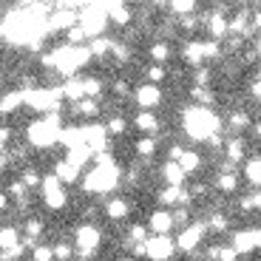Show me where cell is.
<instances>
[{
  "label": "cell",
  "instance_id": "1",
  "mask_svg": "<svg viewBox=\"0 0 261 261\" xmlns=\"http://www.w3.org/2000/svg\"><path fill=\"white\" fill-rule=\"evenodd\" d=\"M222 122L210 111L207 105H193L185 111V130H188L190 139H199V142H207L213 134H219Z\"/></svg>",
  "mask_w": 261,
  "mask_h": 261
},
{
  "label": "cell",
  "instance_id": "2",
  "mask_svg": "<svg viewBox=\"0 0 261 261\" xmlns=\"http://www.w3.org/2000/svg\"><path fill=\"white\" fill-rule=\"evenodd\" d=\"M74 244H77V255L91 258V255H97L99 247H102V233H99V227L94 222H85V224H80L77 233H74Z\"/></svg>",
  "mask_w": 261,
  "mask_h": 261
},
{
  "label": "cell",
  "instance_id": "3",
  "mask_svg": "<svg viewBox=\"0 0 261 261\" xmlns=\"http://www.w3.org/2000/svg\"><path fill=\"white\" fill-rule=\"evenodd\" d=\"M204 233H207V222H190L185 227H179L176 233L179 253H196V247L204 242Z\"/></svg>",
  "mask_w": 261,
  "mask_h": 261
},
{
  "label": "cell",
  "instance_id": "4",
  "mask_svg": "<svg viewBox=\"0 0 261 261\" xmlns=\"http://www.w3.org/2000/svg\"><path fill=\"white\" fill-rule=\"evenodd\" d=\"M43 199H46V204L51 210H63L65 204H68V193H65V182L57 176V173H51V176L43 179Z\"/></svg>",
  "mask_w": 261,
  "mask_h": 261
},
{
  "label": "cell",
  "instance_id": "5",
  "mask_svg": "<svg viewBox=\"0 0 261 261\" xmlns=\"http://www.w3.org/2000/svg\"><path fill=\"white\" fill-rule=\"evenodd\" d=\"M102 213H105V219H108V222H114V224H122V222H128V219H130V202H128V199H122V196H114V199H105V204H102Z\"/></svg>",
  "mask_w": 261,
  "mask_h": 261
},
{
  "label": "cell",
  "instance_id": "6",
  "mask_svg": "<svg viewBox=\"0 0 261 261\" xmlns=\"http://www.w3.org/2000/svg\"><path fill=\"white\" fill-rule=\"evenodd\" d=\"M176 242L170 239V233H153V239H148V255L150 258H170L176 253Z\"/></svg>",
  "mask_w": 261,
  "mask_h": 261
},
{
  "label": "cell",
  "instance_id": "7",
  "mask_svg": "<svg viewBox=\"0 0 261 261\" xmlns=\"http://www.w3.org/2000/svg\"><path fill=\"white\" fill-rule=\"evenodd\" d=\"M134 99H137L139 108H150V111H153V108L162 102V88H159L156 83H145V85H139V88H137Z\"/></svg>",
  "mask_w": 261,
  "mask_h": 261
},
{
  "label": "cell",
  "instance_id": "8",
  "mask_svg": "<svg viewBox=\"0 0 261 261\" xmlns=\"http://www.w3.org/2000/svg\"><path fill=\"white\" fill-rule=\"evenodd\" d=\"M148 227H150V233H170V230H176L173 210H170V207L153 210V213H150V219H148Z\"/></svg>",
  "mask_w": 261,
  "mask_h": 261
},
{
  "label": "cell",
  "instance_id": "9",
  "mask_svg": "<svg viewBox=\"0 0 261 261\" xmlns=\"http://www.w3.org/2000/svg\"><path fill=\"white\" fill-rule=\"evenodd\" d=\"M80 26L88 32V37H97V34H102L105 29V20H102V12L94 6H88L85 12H80Z\"/></svg>",
  "mask_w": 261,
  "mask_h": 261
},
{
  "label": "cell",
  "instance_id": "10",
  "mask_svg": "<svg viewBox=\"0 0 261 261\" xmlns=\"http://www.w3.org/2000/svg\"><path fill=\"white\" fill-rule=\"evenodd\" d=\"M71 114L80 119H85V122H91V119H97L99 114H102V108H99L97 97H83V99H74Z\"/></svg>",
  "mask_w": 261,
  "mask_h": 261
},
{
  "label": "cell",
  "instance_id": "11",
  "mask_svg": "<svg viewBox=\"0 0 261 261\" xmlns=\"http://www.w3.org/2000/svg\"><path fill=\"white\" fill-rule=\"evenodd\" d=\"M224 159H227L230 165H244V156H247V145H244V139L236 134V137H230L227 142H224Z\"/></svg>",
  "mask_w": 261,
  "mask_h": 261
},
{
  "label": "cell",
  "instance_id": "12",
  "mask_svg": "<svg viewBox=\"0 0 261 261\" xmlns=\"http://www.w3.org/2000/svg\"><path fill=\"white\" fill-rule=\"evenodd\" d=\"M182 60L188 65H204L207 63V57H204V43L202 40H188V43H185L182 46Z\"/></svg>",
  "mask_w": 261,
  "mask_h": 261
},
{
  "label": "cell",
  "instance_id": "13",
  "mask_svg": "<svg viewBox=\"0 0 261 261\" xmlns=\"http://www.w3.org/2000/svg\"><path fill=\"white\" fill-rule=\"evenodd\" d=\"M80 23V14L74 12V9H60V12H54L51 17H48V29L51 32H60V29H71V26H77Z\"/></svg>",
  "mask_w": 261,
  "mask_h": 261
},
{
  "label": "cell",
  "instance_id": "14",
  "mask_svg": "<svg viewBox=\"0 0 261 261\" xmlns=\"http://www.w3.org/2000/svg\"><path fill=\"white\" fill-rule=\"evenodd\" d=\"M236 165H224V170H219V176H216V190H219V193H236V190H239V176H236Z\"/></svg>",
  "mask_w": 261,
  "mask_h": 261
},
{
  "label": "cell",
  "instance_id": "15",
  "mask_svg": "<svg viewBox=\"0 0 261 261\" xmlns=\"http://www.w3.org/2000/svg\"><path fill=\"white\" fill-rule=\"evenodd\" d=\"M162 179H165V185H179V188H185L188 170L182 168V162H176V159H168V162L162 165Z\"/></svg>",
  "mask_w": 261,
  "mask_h": 261
},
{
  "label": "cell",
  "instance_id": "16",
  "mask_svg": "<svg viewBox=\"0 0 261 261\" xmlns=\"http://www.w3.org/2000/svg\"><path fill=\"white\" fill-rule=\"evenodd\" d=\"M204 26H207V34L213 40H222V37H227V34H230V20L224 17L222 12H213L207 20H204Z\"/></svg>",
  "mask_w": 261,
  "mask_h": 261
},
{
  "label": "cell",
  "instance_id": "17",
  "mask_svg": "<svg viewBox=\"0 0 261 261\" xmlns=\"http://www.w3.org/2000/svg\"><path fill=\"white\" fill-rule=\"evenodd\" d=\"M134 128H137L139 134H156V130H159L156 114L150 111V108H139L137 117H134Z\"/></svg>",
  "mask_w": 261,
  "mask_h": 261
},
{
  "label": "cell",
  "instance_id": "18",
  "mask_svg": "<svg viewBox=\"0 0 261 261\" xmlns=\"http://www.w3.org/2000/svg\"><path fill=\"white\" fill-rule=\"evenodd\" d=\"M134 150H137L139 159H153L156 156V150H159L156 134H142V137L137 139V145H134Z\"/></svg>",
  "mask_w": 261,
  "mask_h": 261
},
{
  "label": "cell",
  "instance_id": "19",
  "mask_svg": "<svg viewBox=\"0 0 261 261\" xmlns=\"http://www.w3.org/2000/svg\"><path fill=\"white\" fill-rule=\"evenodd\" d=\"M54 173H57V176L63 179L65 185L80 182V165L71 162V159H63V162H57V165H54Z\"/></svg>",
  "mask_w": 261,
  "mask_h": 261
},
{
  "label": "cell",
  "instance_id": "20",
  "mask_svg": "<svg viewBox=\"0 0 261 261\" xmlns=\"http://www.w3.org/2000/svg\"><path fill=\"white\" fill-rule=\"evenodd\" d=\"M182 190L185 188H179V185H165L156 193V202L162 204V207H176V204L182 202Z\"/></svg>",
  "mask_w": 261,
  "mask_h": 261
},
{
  "label": "cell",
  "instance_id": "21",
  "mask_svg": "<svg viewBox=\"0 0 261 261\" xmlns=\"http://www.w3.org/2000/svg\"><path fill=\"white\" fill-rule=\"evenodd\" d=\"M148 54H150V60H153V63H168V60L173 57V48H170L168 40H153V43H150V48H148Z\"/></svg>",
  "mask_w": 261,
  "mask_h": 261
},
{
  "label": "cell",
  "instance_id": "22",
  "mask_svg": "<svg viewBox=\"0 0 261 261\" xmlns=\"http://www.w3.org/2000/svg\"><path fill=\"white\" fill-rule=\"evenodd\" d=\"M20 233H17V227L14 224H3V230H0V250H14V247H20Z\"/></svg>",
  "mask_w": 261,
  "mask_h": 261
},
{
  "label": "cell",
  "instance_id": "23",
  "mask_svg": "<svg viewBox=\"0 0 261 261\" xmlns=\"http://www.w3.org/2000/svg\"><path fill=\"white\" fill-rule=\"evenodd\" d=\"M244 179L255 188H261V156H250L244 159Z\"/></svg>",
  "mask_w": 261,
  "mask_h": 261
},
{
  "label": "cell",
  "instance_id": "24",
  "mask_svg": "<svg viewBox=\"0 0 261 261\" xmlns=\"http://www.w3.org/2000/svg\"><path fill=\"white\" fill-rule=\"evenodd\" d=\"M190 97H193L196 105H207V108H213V102H216V94L210 85H193L190 88Z\"/></svg>",
  "mask_w": 261,
  "mask_h": 261
},
{
  "label": "cell",
  "instance_id": "25",
  "mask_svg": "<svg viewBox=\"0 0 261 261\" xmlns=\"http://www.w3.org/2000/svg\"><path fill=\"white\" fill-rule=\"evenodd\" d=\"M114 43H117V40H111V37H102V34H97V37H91V43H88V48H91V54H94V57H105V54H111Z\"/></svg>",
  "mask_w": 261,
  "mask_h": 261
},
{
  "label": "cell",
  "instance_id": "26",
  "mask_svg": "<svg viewBox=\"0 0 261 261\" xmlns=\"http://www.w3.org/2000/svg\"><path fill=\"white\" fill-rule=\"evenodd\" d=\"M239 250L233 247V244H222V247H210L207 253H204V258H222V261H236L239 258Z\"/></svg>",
  "mask_w": 261,
  "mask_h": 261
},
{
  "label": "cell",
  "instance_id": "27",
  "mask_svg": "<svg viewBox=\"0 0 261 261\" xmlns=\"http://www.w3.org/2000/svg\"><path fill=\"white\" fill-rule=\"evenodd\" d=\"M227 125H230V130H233V134H244V130H247L253 122H250V114L247 111H233L227 117Z\"/></svg>",
  "mask_w": 261,
  "mask_h": 261
},
{
  "label": "cell",
  "instance_id": "28",
  "mask_svg": "<svg viewBox=\"0 0 261 261\" xmlns=\"http://www.w3.org/2000/svg\"><path fill=\"white\" fill-rule=\"evenodd\" d=\"M23 102H26L23 91H6V97H3V117H12Z\"/></svg>",
  "mask_w": 261,
  "mask_h": 261
},
{
  "label": "cell",
  "instance_id": "29",
  "mask_svg": "<svg viewBox=\"0 0 261 261\" xmlns=\"http://www.w3.org/2000/svg\"><path fill=\"white\" fill-rule=\"evenodd\" d=\"M111 23L114 26H128V23H134V9L130 6H114L111 9Z\"/></svg>",
  "mask_w": 261,
  "mask_h": 261
},
{
  "label": "cell",
  "instance_id": "30",
  "mask_svg": "<svg viewBox=\"0 0 261 261\" xmlns=\"http://www.w3.org/2000/svg\"><path fill=\"white\" fill-rule=\"evenodd\" d=\"M105 130L111 134V137H125L130 130V119H125V117H111L108 122H105Z\"/></svg>",
  "mask_w": 261,
  "mask_h": 261
},
{
  "label": "cell",
  "instance_id": "31",
  "mask_svg": "<svg viewBox=\"0 0 261 261\" xmlns=\"http://www.w3.org/2000/svg\"><path fill=\"white\" fill-rule=\"evenodd\" d=\"M179 162H182V168L188 170V176L190 173H196V170L202 168V156H199V153H196V150H190V148H185V153H182V159H179Z\"/></svg>",
  "mask_w": 261,
  "mask_h": 261
},
{
  "label": "cell",
  "instance_id": "32",
  "mask_svg": "<svg viewBox=\"0 0 261 261\" xmlns=\"http://www.w3.org/2000/svg\"><path fill=\"white\" fill-rule=\"evenodd\" d=\"M145 80H148V83L162 85L165 80H168V68H165V63H153V65H148V68H145Z\"/></svg>",
  "mask_w": 261,
  "mask_h": 261
},
{
  "label": "cell",
  "instance_id": "33",
  "mask_svg": "<svg viewBox=\"0 0 261 261\" xmlns=\"http://www.w3.org/2000/svg\"><path fill=\"white\" fill-rule=\"evenodd\" d=\"M46 233V222L37 219V216H29L26 224H23V236H32V239H40V236Z\"/></svg>",
  "mask_w": 261,
  "mask_h": 261
},
{
  "label": "cell",
  "instance_id": "34",
  "mask_svg": "<svg viewBox=\"0 0 261 261\" xmlns=\"http://www.w3.org/2000/svg\"><path fill=\"white\" fill-rule=\"evenodd\" d=\"M207 230H210V233H227V230H230V219L224 213L207 216Z\"/></svg>",
  "mask_w": 261,
  "mask_h": 261
},
{
  "label": "cell",
  "instance_id": "35",
  "mask_svg": "<svg viewBox=\"0 0 261 261\" xmlns=\"http://www.w3.org/2000/svg\"><path fill=\"white\" fill-rule=\"evenodd\" d=\"M77 255V244L74 242H57L54 244V258L57 261H68V258H74Z\"/></svg>",
  "mask_w": 261,
  "mask_h": 261
},
{
  "label": "cell",
  "instance_id": "36",
  "mask_svg": "<svg viewBox=\"0 0 261 261\" xmlns=\"http://www.w3.org/2000/svg\"><path fill=\"white\" fill-rule=\"evenodd\" d=\"M148 224H134V227H128V247H134V244H142V242H148Z\"/></svg>",
  "mask_w": 261,
  "mask_h": 261
},
{
  "label": "cell",
  "instance_id": "37",
  "mask_svg": "<svg viewBox=\"0 0 261 261\" xmlns=\"http://www.w3.org/2000/svg\"><path fill=\"white\" fill-rule=\"evenodd\" d=\"M85 40H88V32H85L83 26H71V29H65V43H71V46H83Z\"/></svg>",
  "mask_w": 261,
  "mask_h": 261
},
{
  "label": "cell",
  "instance_id": "38",
  "mask_svg": "<svg viewBox=\"0 0 261 261\" xmlns=\"http://www.w3.org/2000/svg\"><path fill=\"white\" fill-rule=\"evenodd\" d=\"M239 210H242V213H253V210H261V190H258V193L244 196V199H239Z\"/></svg>",
  "mask_w": 261,
  "mask_h": 261
},
{
  "label": "cell",
  "instance_id": "39",
  "mask_svg": "<svg viewBox=\"0 0 261 261\" xmlns=\"http://www.w3.org/2000/svg\"><path fill=\"white\" fill-rule=\"evenodd\" d=\"M20 179H23L32 190H37V188H43V179H46V176H43L40 170H34V168H26L23 173H20Z\"/></svg>",
  "mask_w": 261,
  "mask_h": 261
},
{
  "label": "cell",
  "instance_id": "40",
  "mask_svg": "<svg viewBox=\"0 0 261 261\" xmlns=\"http://www.w3.org/2000/svg\"><path fill=\"white\" fill-rule=\"evenodd\" d=\"M83 83H85V97H99L105 91V85L99 77H83Z\"/></svg>",
  "mask_w": 261,
  "mask_h": 261
},
{
  "label": "cell",
  "instance_id": "41",
  "mask_svg": "<svg viewBox=\"0 0 261 261\" xmlns=\"http://www.w3.org/2000/svg\"><path fill=\"white\" fill-rule=\"evenodd\" d=\"M210 83H213V71L207 68V63H204V65H196L193 85H210Z\"/></svg>",
  "mask_w": 261,
  "mask_h": 261
},
{
  "label": "cell",
  "instance_id": "42",
  "mask_svg": "<svg viewBox=\"0 0 261 261\" xmlns=\"http://www.w3.org/2000/svg\"><path fill=\"white\" fill-rule=\"evenodd\" d=\"M111 54H114V60H117L119 65H125V63H130V48L125 46V43H114V48H111Z\"/></svg>",
  "mask_w": 261,
  "mask_h": 261
},
{
  "label": "cell",
  "instance_id": "43",
  "mask_svg": "<svg viewBox=\"0 0 261 261\" xmlns=\"http://www.w3.org/2000/svg\"><path fill=\"white\" fill-rule=\"evenodd\" d=\"M32 258L34 261H51L54 258V247H48V244H37V247H32Z\"/></svg>",
  "mask_w": 261,
  "mask_h": 261
},
{
  "label": "cell",
  "instance_id": "44",
  "mask_svg": "<svg viewBox=\"0 0 261 261\" xmlns=\"http://www.w3.org/2000/svg\"><path fill=\"white\" fill-rule=\"evenodd\" d=\"M204 57H207V63L210 60H219L222 57V46H219V40H204Z\"/></svg>",
  "mask_w": 261,
  "mask_h": 261
},
{
  "label": "cell",
  "instance_id": "45",
  "mask_svg": "<svg viewBox=\"0 0 261 261\" xmlns=\"http://www.w3.org/2000/svg\"><path fill=\"white\" fill-rule=\"evenodd\" d=\"M170 9L176 14H188L196 9V0H170Z\"/></svg>",
  "mask_w": 261,
  "mask_h": 261
},
{
  "label": "cell",
  "instance_id": "46",
  "mask_svg": "<svg viewBox=\"0 0 261 261\" xmlns=\"http://www.w3.org/2000/svg\"><path fill=\"white\" fill-rule=\"evenodd\" d=\"M176 26L182 29V32H193V29L199 26V17H196L193 12H188V14H182V20H179Z\"/></svg>",
  "mask_w": 261,
  "mask_h": 261
},
{
  "label": "cell",
  "instance_id": "47",
  "mask_svg": "<svg viewBox=\"0 0 261 261\" xmlns=\"http://www.w3.org/2000/svg\"><path fill=\"white\" fill-rule=\"evenodd\" d=\"M190 193H193V199H207V196H210V185L193 182V185H190Z\"/></svg>",
  "mask_w": 261,
  "mask_h": 261
},
{
  "label": "cell",
  "instance_id": "48",
  "mask_svg": "<svg viewBox=\"0 0 261 261\" xmlns=\"http://www.w3.org/2000/svg\"><path fill=\"white\" fill-rule=\"evenodd\" d=\"M111 91L117 94V97H130V83L128 80H117V83L111 85Z\"/></svg>",
  "mask_w": 261,
  "mask_h": 261
},
{
  "label": "cell",
  "instance_id": "49",
  "mask_svg": "<svg viewBox=\"0 0 261 261\" xmlns=\"http://www.w3.org/2000/svg\"><path fill=\"white\" fill-rule=\"evenodd\" d=\"M182 153H185L182 145H170V148H168V159H176V162H179V159H182Z\"/></svg>",
  "mask_w": 261,
  "mask_h": 261
},
{
  "label": "cell",
  "instance_id": "50",
  "mask_svg": "<svg viewBox=\"0 0 261 261\" xmlns=\"http://www.w3.org/2000/svg\"><path fill=\"white\" fill-rule=\"evenodd\" d=\"M253 97L261 99V68H258V77H255V83H253Z\"/></svg>",
  "mask_w": 261,
  "mask_h": 261
},
{
  "label": "cell",
  "instance_id": "51",
  "mask_svg": "<svg viewBox=\"0 0 261 261\" xmlns=\"http://www.w3.org/2000/svg\"><path fill=\"white\" fill-rule=\"evenodd\" d=\"M12 134H14V130H12V125H3V145H9V142H12Z\"/></svg>",
  "mask_w": 261,
  "mask_h": 261
},
{
  "label": "cell",
  "instance_id": "52",
  "mask_svg": "<svg viewBox=\"0 0 261 261\" xmlns=\"http://www.w3.org/2000/svg\"><path fill=\"white\" fill-rule=\"evenodd\" d=\"M148 6H153V9H165V6H170V0H148Z\"/></svg>",
  "mask_w": 261,
  "mask_h": 261
},
{
  "label": "cell",
  "instance_id": "53",
  "mask_svg": "<svg viewBox=\"0 0 261 261\" xmlns=\"http://www.w3.org/2000/svg\"><path fill=\"white\" fill-rule=\"evenodd\" d=\"M253 236H255V247L261 250V227H253Z\"/></svg>",
  "mask_w": 261,
  "mask_h": 261
},
{
  "label": "cell",
  "instance_id": "54",
  "mask_svg": "<svg viewBox=\"0 0 261 261\" xmlns=\"http://www.w3.org/2000/svg\"><path fill=\"white\" fill-rule=\"evenodd\" d=\"M253 46H255V57H258V60H261V40H255Z\"/></svg>",
  "mask_w": 261,
  "mask_h": 261
},
{
  "label": "cell",
  "instance_id": "55",
  "mask_svg": "<svg viewBox=\"0 0 261 261\" xmlns=\"http://www.w3.org/2000/svg\"><path fill=\"white\" fill-rule=\"evenodd\" d=\"M255 29H258V32H261V9H258V12H255Z\"/></svg>",
  "mask_w": 261,
  "mask_h": 261
},
{
  "label": "cell",
  "instance_id": "56",
  "mask_svg": "<svg viewBox=\"0 0 261 261\" xmlns=\"http://www.w3.org/2000/svg\"><path fill=\"white\" fill-rule=\"evenodd\" d=\"M253 130H255V137H258V142H261V122H255Z\"/></svg>",
  "mask_w": 261,
  "mask_h": 261
},
{
  "label": "cell",
  "instance_id": "57",
  "mask_svg": "<svg viewBox=\"0 0 261 261\" xmlns=\"http://www.w3.org/2000/svg\"><path fill=\"white\" fill-rule=\"evenodd\" d=\"M250 3H255V6H261V0H250Z\"/></svg>",
  "mask_w": 261,
  "mask_h": 261
}]
</instances>
